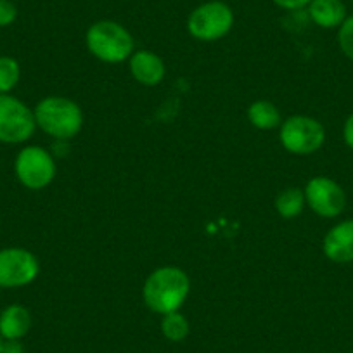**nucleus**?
Masks as SVG:
<instances>
[{
	"instance_id": "nucleus-9",
	"label": "nucleus",
	"mask_w": 353,
	"mask_h": 353,
	"mask_svg": "<svg viewBox=\"0 0 353 353\" xmlns=\"http://www.w3.org/2000/svg\"><path fill=\"white\" fill-rule=\"evenodd\" d=\"M307 206L321 219H338L346 208V192L331 176L310 179L303 189Z\"/></svg>"
},
{
	"instance_id": "nucleus-24",
	"label": "nucleus",
	"mask_w": 353,
	"mask_h": 353,
	"mask_svg": "<svg viewBox=\"0 0 353 353\" xmlns=\"http://www.w3.org/2000/svg\"><path fill=\"white\" fill-rule=\"evenodd\" d=\"M352 2H353V0H352Z\"/></svg>"
},
{
	"instance_id": "nucleus-17",
	"label": "nucleus",
	"mask_w": 353,
	"mask_h": 353,
	"mask_svg": "<svg viewBox=\"0 0 353 353\" xmlns=\"http://www.w3.org/2000/svg\"><path fill=\"white\" fill-rule=\"evenodd\" d=\"M21 68L11 56H0V94H11L19 83Z\"/></svg>"
},
{
	"instance_id": "nucleus-10",
	"label": "nucleus",
	"mask_w": 353,
	"mask_h": 353,
	"mask_svg": "<svg viewBox=\"0 0 353 353\" xmlns=\"http://www.w3.org/2000/svg\"><path fill=\"white\" fill-rule=\"evenodd\" d=\"M322 251L332 263L353 261V219L341 220L329 229L322 241Z\"/></svg>"
},
{
	"instance_id": "nucleus-16",
	"label": "nucleus",
	"mask_w": 353,
	"mask_h": 353,
	"mask_svg": "<svg viewBox=\"0 0 353 353\" xmlns=\"http://www.w3.org/2000/svg\"><path fill=\"white\" fill-rule=\"evenodd\" d=\"M161 332L168 341H184L189 336V332H191V324H189V321L181 312H172V314L163 315Z\"/></svg>"
},
{
	"instance_id": "nucleus-12",
	"label": "nucleus",
	"mask_w": 353,
	"mask_h": 353,
	"mask_svg": "<svg viewBox=\"0 0 353 353\" xmlns=\"http://www.w3.org/2000/svg\"><path fill=\"white\" fill-rule=\"evenodd\" d=\"M308 18L324 30H338L348 18L343 0H312L307 8Z\"/></svg>"
},
{
	"instance_id": "nucleus-1",
	"label": "nucleus",
	"mask_w": 353,
	"mask_h": 353,
	"mask_svg": "<svg viewBox=\"0 0 353 353\" xmlns=\"http://www.w3.org/2000/svg\"><path fill=\"white\" fill-rule=\"evenodd\" d=\"M191 291V279L179 267H159L149 274L142 288V298L149 310L166 315L181 310Z\"/></svg>"
},
{
	"instance_id": "nucleus-14",
	"label": "nucleus",
	"mask_w": 353,
	"mask_h": 353,
	"mask_svg": "<svg viewBox=\"0 0 353 353\" xmlns=\"http://www.w3.org/2000/svg\"><path fill=\"white\" fill-rule=\"evenodd\" d=\"M248 120L258 130H272L283 123L279 110L270 101H254L248 108Z\"/></svg>"
},
{
	"instance_id": "nucleus-3",
	"label": "nucleus",
	"mask_w": 353,
	"mask_h": 353,
	"mask_svg": "<svg viewBox=\"0 0 353 353\" xmlns=\"http://www.w3.org/2000/svg\"><path fill=\"white\" fill-rule=\"evenodd\" d=\"M88 52L103 63L118 64L130 59L135 52V42L132 33L123 25L111 19L94 23L85 35Z\"/></svg>"
},
{
	"instance_id": "nucleus-21",
	"label": "nucleus",
	"mask_w": 353,
	"mask_h": 353,
	"mask_svg": "<svg viewBox=\"0 0 353 353\" xmlns=\"http://www.w3.org/2000/svg\"><path fill=\"white\" fill-rule=\"evenodd\" d=\"M343 142L346 148L353 149V113L348 114V118L343 123Z\"/></svg>"
},
{
	"instance_id": "nucleus-7",
	"label": "nucleus",
	"mask_w": 353,
	"mask_h": 353,
	"mask_svg": "<svg viewBox=\"0 0 353 353\" xmlns=\"http://www.w3.org/2000/svg\"><path fill=\"white\" fill-rule=\"evenodd\" d=\"M14 173L26 189L40 191L54 181L56 161L47 149L40 145H26L16 156Z\"/></svg>"
},
{
	"instance_id": "nucleus-22",
	"label": "nucleus",
	"mask_w": 353,
	"mask_h": 353,
	"mask_svg": "<svg viewBox=\"0 0 353 353\" xmlns=\"http://www.w3.org/2000/svg\"><path fill=\"white\" fill-rule=\"evenodd\" d=\"M21 339H4V345H2V353H23Z\"/></svg>"
},
{
	"instance_id": "nucleus-11",
	"label": "nucleus",
	"mask_w": 353,
	"mask_h": 353,
	"mask_svg": "<svg viewBox=\"0 0 353 353\" xmlns=\"http://www.w3.org/2000/svg\"><path fill=\"white\" fill-rule=\"evenodd\" d=\"M130 73L141 85L156 87L163 81L166 73L165 63L158 54L151 50H135L130 56Z\"/></svg>"
},
{
	"instance_id": "nucleus-19",
	"label": "nucleus",
	"mask_w": 353,
	"mask_h": 353,
	"mask_svg": "<svg viewBox=\"0 0 353 353\" xmlns=\"http://www.w3.org/2000/svg\"><path fill=\"white\" fill-rule=\"evenodd\" d=\"M18 19V8L12 0H0V28L11 26Z\"/></svg>"
},
{
	"instance_id": "nucleus-18",
	"label": "nucleus",
	"mask_w": 353,
	"mask_h": 353,
	"mask_svg": "<svg viewBox=\"0 0 353 353\" xmlns=\"http://www.w3.org/2000/svg\"><path fill=\"white\" fill-rule=\"evenodd\" d=\"M338 47L343 56L353 61V14H350L338 28Z\"/></svg>"
},
{
	"instance_id": "nucleus-13",
	"label": "nucleus",
	"mask_w": 353,
	"mask_h": 353,
	"mask_svg": "<svg viewBox=\"0 0 353 353\" xmlns=\"http://www.w3.org/2000/svg\"><path fill=\"white\" fill-rule=\"evenodd\" d=\"M32 327V314L23 305H9L0 312L2 339H23Z\"/></svg>"
},
{
	"instance_id": "nucleus-2",
	"label": "nucleus",
	"mask_w": 353,
	"mask_h": 353,
	"mask_svg": "<svg viewBox=\"0 0 353 353\" xmlns=\"http://www.w3.org/2000/svg\"><path fill=\"white\" fill-rule=\"evenodd\" d=\"M37 127L56 141H70L83 127V113L74 101L50 96L40 101L33 110Z\"/></svg>"
},
{
	"instance_id": "nucleus-15",
	"label": "nucleus",
	"mask_w": 353,
	"mask_h": 353,
	"mask_svg": "<svg viewBox=\"0 0 353 353\" xmlns=\"http://www.w3.org/2000/svg\"><path fill=\"white\" fill-rule=\"evenodd\" d=\"M307 206L305 201V192L300 188H290L284 189L283 192H279V196L276 198V210L283 219H296L303 208Z\"/></svg>"
},
{
	"instance_id": "nucleus-4",
	"label": "nucleus",
	"mask_w": 353,
	"mask_h": 353,
	"mask_svg": "<svg viewBox=\"0 0 353 353\" xmlns=\"http://www.w3.org/2000/svg\"><path fill=\"white\" fill-rule=\"evenodd\" d=\"M279 139L288 152L308 156L322 149L325 142V128L315 118L307 114H294L281 123Z\"/></svg>"
},
{
	"instance_id": "nucleus-8",
	"label": "nucleus",
	"mask_w": 353,
	"mask_h": 353,
	"mask_svg": "<svg viewBox=\"0 0 353 353\" xmlns=\"http://www.w3.org/2000/svg\"><path fill=\"white\" fill-rule=\"evenodd\" d=\"M39 258L32 251L16 246L0 250V288H25L39 277Z\"/></svg>"
},
{
	"instance_id": "nucleus-23",
	"label": "nucleus",
	"mask_w": 353,
	"mask_h": 353,
	"mask_svg": "<svg viewBox=\"0 0 353 353\" xmlns=\"http://www.w3.org/2000/svg\"><path fill=\"white\" fill-rule=\"evenodd\" d=\"M2 345H4V339H2V336H0V353H2Z\"/></svg>"
},
{
	"instance_id": "nucleus-20",
	"label": "nucleus",
	"mask_w": 353,
	"mask_h": 353,
	"mask_svg": "<svg viewBox=\"0 0 353 353\" xmlns=\"http://www.w3.org/2000/svg\"><path fill=\"white\" fill-rule=\"evenodd\" d=\"M274 4L281 9H286V11H300V9L308 8L312 0H272Z\"/></svg>"
},
{
	"instance_id": "nucleus-6",
	"label": "nucleus",
	"mask_w": 353,
	"mask_h": 353,
	"mask_svg": "<svg viewBox=\"0 0 353 353\" xmlns=\"http://www.w3.org/2000/svg\"><path fill=\"white\" fill-rule=\"evenodd\" d=\"M37 130L33 110L11 94H0V142L23 144Z\"/></svg>"
},
{
	"instance_id": "nucleus-5",
	"label": "nucleus",
	"mask_w": 353,
	"mask_h": 353,
	"mask_svg": "<svg viewBox=\"0 0 353 353\" xmlns=\"http://www.w3.org/2000/svg\"><path fill=\"white\" fill-rule=\"evenodd\" d=\"M234 12L222 0H210L198 6L188 19V32L199 42H216L229 35Z\"/></svg>"
}]
</instances>
